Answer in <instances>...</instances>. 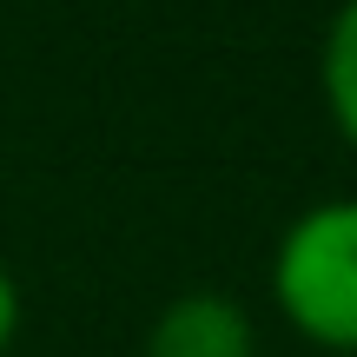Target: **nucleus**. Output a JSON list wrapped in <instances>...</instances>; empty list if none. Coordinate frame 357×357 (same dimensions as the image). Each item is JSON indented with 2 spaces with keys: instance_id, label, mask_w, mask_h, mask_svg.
Segmentation results:
<instances>
[{
  "instance_id": "39448f33",
  "label": "nucleus",
  "mask_w": 357,
  "mask_h": 357,
  "mask_svg": "<svg viewBox=\"0 0 357 357\" xmlns=\"http://www.w3.org/2000/svg\"><path fill=\"white\" fill-rule=\"evenodd\" d=\"M305 357H318V351H305Z\"/></svg>"
},
{
  "instance_id": "20e7f679",
  "label": "nucleus",
  "mask_w": 357,
  "mask_h": 357,
  "mask_svg": "<svg viewBox=\"0 0 357 357\" xmlns=\"http://www.w3.org/2000/svg\"><path fill=\"white\" fill-rule=\"evenodd\" d=\"M20 318H26L20 284H13V271L0 265V357H7V351H13V337H20Z\"/></svg>"
},
{
  "instance_id": "7ed1b4c3",
  "label": "nucleus",
  "mask_w": 357,
  "mask_h": 357,
  "mask_svg": "<svg viewBox=\"0 0 357 357\" xmlns=\"http://www.w3.org/2000/svg\"><path fill=\"white\" fill-rule=\"evenodd\" d=\"M318 93H324V113H331L337 139L357 153V0H344V7L331 13V26H324Z\"/></svg>"
},
{
  "instance_id": "f03ea898",
  "label": "nucleus",
  "mask_w": 357,
  "mask_h": 357,
  "mask_svg": "<svg viewBox=\"0 0 357 357\" xmlns=\"http://www.w3.org/2000/svg\"><path fill=\"white\" fill-rule=\"evenodd\" d=\"M139 357H265V344L231 291H178L153 311Z\"/></svg>"
},
{
  "instance_id": "f257e3e1",
  "label": "nucleus",
  "mask_w": 357,
  "mask_h": 357,
  "mask_svg": "<svg viewBox=\"0 0 357 357\" xmlns=\"http://www.w3.org/2000/svg\"><path fill=\"white\" fill-rule=\"evenodd\" d=\"M271 305L318 357H357V192L318 199L271 245Z\"/></svg>"
}]
</instances>
